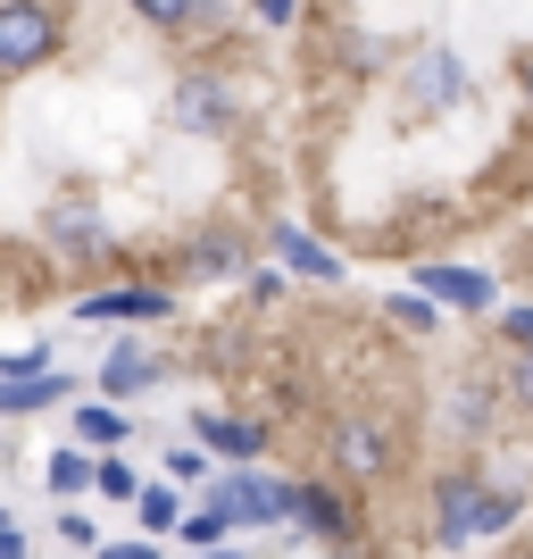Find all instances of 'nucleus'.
I'll return each mask as SVG.
<instances>
[{"mask_svg":"<svg viewBox=\"0 0 533 559\" xmlns=\"http://www.w3.org/2000/svg\"><path fill=\"white\" fill-rule=\"evenodd\" d=\"M525 518V492L517 485H484V476H441L434 485V543L441 551H467V543H492Z\"/></svg>","mask_w":533,"mask_h":559,"instance_id":"f257e3e1","label":"nucleus"},{"mask_svg":"<svg viewBox=\"0 0 533 559\" xmlns=\"http://www.w3.org/2000/svg\"><path fill=\"white\" fill-rule=\"evenodd\" d=\"M392 93L409 117H450L475 100V75H467V59L450 43H409V50H392Z\"/></svg>","mask_w":533,"mask_h":559,"instance_id":"f03ea898","label":"nucleus"},{"mask_svg":"<svg viewBox=\"0 0 533 559\" xmlns=\"http://www.w3.org/2000/svg\"><path fill=\"white\" fill-rule=\"evenodd\" d=\"M34 234H43V251L59 267H109V251H117V234H109L93 192H50L43 210H34Z\"/></svg>","mask_w":533,"mask_h":559,"instance_id":"7ed1b4c3","label":"nucleus"},{"mask_svg":"<svg viewBox=\"0 0 533 559\" xmlns=\"http://www.w3.org/2000/svg\"><path fill=\"white\" fill-rule=\"evenodd\" d=\"M68 50V9L59 0H0V84L50 68Z\"/></svg>","mask_w":533,"mask_h":559,"instance_id":"20e7f679","label":"nucleus"},{"mask_svg":"<svg viewBox=\"0 0 533 559\" xmlns=\"http://www.w3.org/2000/svg\"><path fill=\"white\" fill-rule=\"evenodd\" d=\"M167 126L175 134H201V142H226L242 126V93H233V75L217 68H184L167 84Z\"/></svg>","mask_w":533,"mask_h":559,"instance_id":"39448f33","label":"nucleus"},{"mask_svg":"<svg viewBox=\"0 0 533 559\" xmlns=\"http://www.w3.org/2000/svg\"><path fill=\"white\" fill-rule=\"evenodd\" d=\"M75 318L84 326H159V318H175V284H150V276H93L84 293H75Z\"/></svg>","mask_w":533,"mask_h":559,"instance_id":"423d86ee","label":"nucleus"},{"mask_svg":"<svg viewBox=\"0 0 533 559\" xmlns=\"http://www.w3.org/2000/svg\"><path fill=\"white\" fill-rule=\"evenodd\" d=\"M209 510L226 518V526H283V518H292V476L226 467V476H209Z\"/></svg>","mask_w":533,"mask_h":559,"instance_id":"0eeeda50","label":"nucleus"},{"mask_svg":"<svg viewBox=\"0 0 533 559\" xmlns=\"http://www.w3.org/2000/svg\"><path fill=\"white\" fill-rule=\"evenodd\" d=\"M283 526H301V535L342 551V543H359V501L342 485H325V476H292V518Z\"/></svg>","mask_w":533,"mask_h":559,"instance_id":"6e6552de","label":"nucleus"},{"mask_svg":"<svg viewBox=\"0 0 533 559\" xmlns=\"http://www.w3.org/2000/svg\"><path fill=\"white\" fill-rule=\"evenodd\" d=\"M192 435H201V451L226 460V467H258V451H267V418H242V409H201Z\"/></svg>","mask_w":533,"mask_h":559,"instance_id":"1a4fd4ad","label":"nucleus"},{"mask_svg":"<svg viewBox=\"0 0 533 559\" xmlns=\"http://www.w3.org/2000/svg\"><path fill=\"white\" fill-rule=\"evenodd\" d=\"M417 293L434 309H467V318L500 301V284H492L484 267H459V259H425V267H417Z\"/></svg>","mask_w":533,"mask_h":559,"instance_id":"9d476101","label":"nucleus"},{"mask_svg":"<svg viewBox=\"0 0 533 559\" xmlns=\"http://www.w3.org/2000/svg\"><path fill=\"white\" fill-rule=\"evenodd\" d=\"M167 359H150V350L142 343H109L100 350V401H117V409H125V401H142V393H159L167 384Z\"/></svg>","mask_w":533,"mask_h":559,"instance_id":"9b49d317","label":"nucleus"},{"mask_svg":"<svg viewBox=\"0 0 533 559\" xmlns=\"http://www.w3.org/2000/svg\"><path fill=\"white\" fill-rule=\"evenodd\" d=\"M68 401H84V384H75L68 368H43V376H0V418H43V409H68Z\"/></svg>","mask_w":533,"mask_h":559,"instance_id":"f8f14e48","label":"nucleus"},{"mask_svg":"<svg viewBox=\"0 0 533 559\" xmlns=\"http://www.w3.org/2000/svg\"><path fill=\"white\" fill-rule=\"evenodd\" d=\"M325 443H334V467H342V476H359V485L392 467V435H384L375 418H342L334 435H325Z\"/></svg>","mask_w":533,"mask_h":559,"instance_id":"ddd939ff","label":"nucleus"},{"mask_svg":"<svg viewBox=\"0 0 533 559\" xmlns=\"http://www.w3.org/2000/svg\"><path fill=\"white\" fill-rule=\"evenodd\" d=\"M267 242H276V259L292 267V276H308V284H342V251H325L308 226H292V217H283V226H267Z\"/></svg>","mask_w":533,"mask_h":559,"instance_id":"4468645a","label":"nucleus"},{"mask_svg":"<svg viewBox=\"0 0 533 559\" xmlns=\"http://www.w3.org/2000/svg\"><path fill=\"white\" fill-rule=\"evenodd\" d=\"M68 426H75V443L93 451V460H109V451L134 443V418H125L117 401H68Z\"/></svg>","mask_w":533,"mask_h":559,"instance_id":"2eb2a0df","label":"nucleus"},{"mask_svg":"<svg viewBox=\"0 0 533 559\" xmlns=\"http://www.w3.org/2000/svg\"><path fill=\"white\" fill-rule=\"evenodd\" d=\"M242 259H251V242L217 226V234H201V242H184L175 276H192V284H217V276H242Z\"/></svg>","mask_w":533,"mask_h":559,"instance_id":"dca6fc26","label":"nucleus"},{"mask_svg":"<svg viewBox=\"0 0 533 559\" xmlns=\"http://www.w3.org/2000/svg\"><path fill=\"white\" fill-rule=\"evenodd\" d=\"M134 518H142V535H150V543H167V535H175V518H184V485H167V476H159V485H142Z\"/></svg>","mask_w":533,"mask_h":559,"instance_id":"f3484780","label":"nucleus"},{"mask_svg":"<svg viewBox=\"0 0 533 559\" xmlns=\"http://www.w3.org/2000/svg\"><path fill=\"white\" fill-rule=\"evenodd\" d=\"M134 9V25H150V34H192L201 25V0H125Z\"/></svg>","mask_w":533,"mask_h":559,"instance_id":"a211bd4d","label":"nucleus"},{"mask_svg":"<svg viewBox=\"0 0 533 559\" xmlns=\"http://www.w3.org/2000/svg\"><path fill=\"white\" fill-rule=\"evenodd\" d=\"M43 485L59 492V501H75V492H93V451H50Z\"/></svg>","mask_w":533,"mask_h":559,"instance_id":"6ab92c4d","label":"nucleus"},{"mask_svg":"<svg viewBox=\"0 0 533 559\" xmlns=\"http://www.w3.org/2000/svg\"><path fill=\"white\" fill-rule=\"evenodd\" d=\"M226 535H233V526H226V518L209 510V501H201V510H184V518H175V543H184V551H217V543H226Z\"/></svg>","mask_w":533,"mask_h":559,"instance_id":"aec40b11","label":"nucleus"},{"mask_svg":"<svg viewBox=\"0 0 533 559\" xmlns=\"http://www.w3.org/2000/svg\"><path fill=\"white\" fill-rule=\"evenodd\" d=\"M384 318H392V326H409V334H434V326H441V309L425 301V293H392V301H384Z\"/></svg>","mask_w":533,"mask_h":559,"instance_id":"412c9836","label":"nucleus"},{"mask_svg":"<svg viewBox=\"0 0 533 559\" xmlns=\"http://www.w3.org/2000/svg\"><path fill=\"white\" fill-rule=\"evenodd\" d=\"M93 492H100V501H134V492H142V476H134V467H125V460L109 451V460H93Z\"/></svg>","mask_w":533,"mask_h":559,"instance_id":"4be33fe9","label":"nucleus"},{"mask_svg":"<svg viewBox=\"0 0 533 559\" xmlns=\"http://www.w3.org/2000/svg\"><path fill=\"white\" fill-rule=\"evenodd\" d=\"M484 418H492V393H484V384H450V426L484 435Z\"/></svg>","mask_w":533,"mask_h":559,"instance_id":"5701e85b","label":"nucleus"},{"mask_svg":"<svg viewBox=\"0 0 533 559\" xmlns=\"http://www.w3.org/2000/svg\"><path fill=\"white\" fill-rule=\"evenodd\" d=\"M201 476H209V451H201V443H175V451H167V485H201Z\"/></svg>","mask_w":533,"mask_h":559,"instance_id":"b1692460","label":"nucleus"},{"mask_svg":"<svg viewBox=\"0 0 533 559\" xmlns=\"http://www.w3.org/2000/svg\"><path fill=\"white\" fill-rule=\"evenodd\" d=\"M500 343H509V350H533V301L500 309Z\"/></svg>","mask_w":533,"mask_h":559,"instance_id":"393cba45","label":"nucleus"},{"mask_svg":"<svg viewBox=\"0 0 533 559\" xmlns=\"http://www.w3.org/2000/svg\"><path fill=\"white\" fill-rule=\"evenodd\" d=\"M59 543H68V551H100V526L84 510H68V518H59Z\"/></svg>","mask_w":533,"mask_h":559,"instance_id":"a878e982","label":"nucleus"},{"mask_svg":"<svg viewBox=\"0 0 533 559\" xmlns=\"http://www.w3.org/2000/svg\"><path fill=\"white\" fill-rule=\"evenodd\" d=\"M500 384H509V401H517V409H533V350H517Z\"/></svg>","mask_w":533,"mask_h":559,"instance_id":"bb28decb","label":"nucleus"},{"mask_svg":"<svg viewBox=\"0 0 533 559\" xmlns=\"http://www.w3.org/2000/svg\"><path fill=\"white\" fill-rule=\"evenodd\" d=\"M251 17L267 25V34H283V25H301V0H251Z\"/></svg>","mask_w":533,"mask_h":559,"instance_id":"cd10ccee","label":"nucleus"},{"mask_svg":"<svg viewBox=\"0 0 533 559\" xmlns=\"http://www.w3.org/2000/svg\"><path fill=\"white\" fill-rule=\"evenodd\" d=\"M50 368V343H34V350H0V376H43Z\"/></svg>","mask_w":533,"mask_h":559,"instance_id":"c85d7f7f","label":"nucleus"},{"mask_svg":"<svg viewBox=\"0 0 533 559\" xmlns=\"http://www.w3.org/2000/svg\"><path fill=\"white\" fill-rule=\"evenodd\" d=\"M93 559H159V543H150V535H134V543H100Z\"/></svg>","mask_w":533,"mask_h":559,"instance_id":"c756f323","label":"nucleus"},{"mask_svg":"<svg viewBox=\"0 0 533 559\" xmlns=\"http://www.w3.org/2000/svg\"><path fill=\"white\" fill-rule=\"evenodd\" d=\"M0 559H34V543L17 535V518H9V510H0Z\"/></svg>","mask_w":533,"mask_h":559,"instance_id":"7c9ffc66","label":"nucleus"},{"mask_svg":"<svg viewBox=\"0 0 533 559\" xmlns=\"http://www.w3.org/2000/svg\"><path fill=\"white\" fill-rule=\"evenodd\" d=\"M251 301H258V309L283 301V276H276V267H258V276H251Z\"/></svg>","mask_w":533,"mask_h":559,"instance_id":"2f4dec72","label":"nucleus"},{"mask_svg":"<svg viewBox=\"0 0 533 559\" xmlns=\"http://www.w3.org/2000/svg\"><path fill=\"white\" fill-rule=\"evenodd\" d=\"M517 93L533 100V50H517Z\"/></svg>","mask_w":533,"mask_h":559,"instance_id":"473e14b6","label":"nucleus"},{"mask_svg":"<svg viewBox=\"0 0 533 559\" xmlns=\"http://www.w3.org/2000/svg\"><path fill=\"white\" fill-rule=\"evenodd\" d=\"M192 559H251V551H233V543H217V551H192Z\"/></svg>","mask_w":533,"mask_h":559,"instance_id":"72a5a7b5","label":"nucleus"},{"mask_svg":"<svg viewBox=\"0 0 533 559\" xmlns=\"http://www.w3.org/2000/svg\"><path fill=\"white\" fill-rule=\"evenodd\" d=\"M0 309H9V251H0Z\"/></svg>","mask_w":533,"mask_h":559,"instance_id":"f704fd0d","label":"nucleus"}]
</instances>
